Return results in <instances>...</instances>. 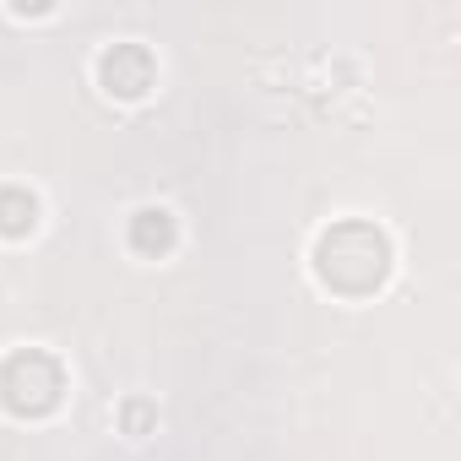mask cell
I'll return each instance as SVG.
<instances>
[{
	"label": "cell",
	"instance_id": "obj_3",
	"mask_svg": "<svg viewBox=\"0 0 461 461\" xmlns=\"http://www.w3.org/2000/svg\"><path fill=\"white\" fill-rule=\"evenodd\" d=\"M98 82H104V93L109 98H147L152 93V82H158V66H152V55H147V44H109L104 55H98Z\"/></svg>",
	"mask_w": 461,
	"mask_h": 461
},
{
	"label": "cell",
	"instance_id": "obj_4",
	"mask_svg": "<svg viewBox=\"0 0 461 461\" xmlns=\"http://www.w3.org/2000/svg\"><path fill=\"white\" fill-rule=\"evenodd\" d=\"M131 250L136 256H168L174 250V217L163 206H141L131 217Z\"/></svg>",
	"mask_w": 461,
	"mask_h": 461
},
{
	"label": "cell",
	"instance_id": "obj_5",
	"mask_svg": "<svg viewBox=\"0 0 461 461\" xmlns=\"http://www.w3.org/2000/svg\"><path fill=\"white\" fill-rule=\"evenodd\" d=\"M33 228H39V195L23 185H6L0 190V240H28Z\"/></svg>",
	"mask_w": 461,
	"mask_h": 461
},
{
	"label": "cell",
	"instance_id": "obj_2",
	"mask_svg": "<svg viewBox=\"0 0 461 461\" xmlns=\"http://www.w3.org/2000/svg\"><path fill=\"white\" fill-rule=\"evenodd\" d=\"M66 396V369L44 348H17L0 358V407L12 418H50Z\"/></svg>",
	"mask_w": 461,
	"mask_h": 461
},
{
	"label": "cell",
	"instance_id": "obj_1",
	"mask_svg": "<svg viewBox=\"0 0 461 461\" xmlns=\"http://www.w3.org/2000/svg\"><path fill=\"white\" fill-rule=\"evenodd\" d=\"M315 277H321V288H331L342 299H369L391 277V240H385V228H375L364 217L331 222L326 234L315 240Z\"/></svg>",
	"mask_w": 461,
	"mask_h": 461
}]
</instances>
